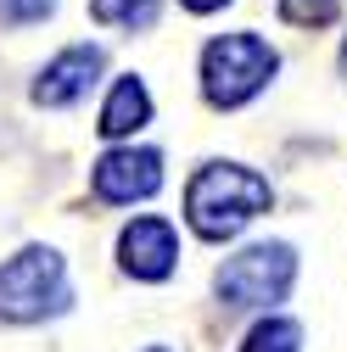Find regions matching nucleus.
Returning a JSON list of instances; mask_svg holds the SVG:
<instances>
[{"label":"nucleus","instance_id":"nucleus-15","mask_svg":"<svg viewBox=\"0 0 347 352\" xmlns=\"http://www.w3.org/2000/svg\"><path fill=\"white\" fill-rule=\"evenodd\" d=\"M341 73H347V45H341Z\"/></svg>","mask_w":347,"mask_h":352},{"label":"nucleus","instance_id":"nucleus-10","mask_svg":"<svg viewBox=\"0 0 347 352\" xmlns=\"http://www.w3.org/2000/svg\"><path fill=\"white\" fill-rule=\"evenodd\" d=\"M302 346V330L291 319H257L241 341V352H297Z\"/></svg>","mask_w":347,"mask_h":352},{"label":"nucleus","instance_id":"nucleus-8","mask_svg":"<svg viewBox=\"0 0 347 352\" xmlns=\"http://www.w3.org/2000/svg\"><path fill=\"white\" fill-rule=\"evenodd\" d=\"M151 118V96H146V84L129 73V78H118L112 84V96H107V107H101V135L107 140H123V135H135V129Z\"/></svg>","mask_w":347,"mask_h":352},{"label":"nucleus","instance_id":"nucleus-3","mask_svg":"<svg viewBox=\"0 0 347 352\" xmlns=\"http://www.w3.org/2000/svg\"><path fill=\"white\" fill-rule=\"evenodd\" d=\"M67 307V269L51 246H23L0 263V319L28 324Z\"/></svg>","mask_w":347,"mask_h":352},{"label":"nucleus","instance_id":"nucleus-5","mask_svg":"<svg viewBox=\"0 0 347 352\" xmlns=\"http://www.w3.org/2000/svg\"><path fill=\"white\" fill-rule=\"evenodd\" d=\"M96 196L101 201H146L162 190V157L151 146H118L96 162Z\"/></svg>","mask_w":347,"mask_h":352},{"label":"nucleus","instance_id":"nucleus-14","mask_svg":"<svg viewBox=\"0 0 347 352\" xmlns=\"http://www.w3.org/2000/svg\"><path fill=\"white\" fill-rule=\"evenodd\" d=\"M146 352H174V346H146Z\"/></svg>","mask_w":347,"mask_h":352},{"label":"nucleus","instance_id":"nucleus-13","mask_svg":"<svg viewBox=\"0 0 347 352\" xmlns=\"http://www.w3.org/2000/svg\"><path fill=\"white\" fill-rule=\"evenodd\" d=\"M180 6H191V12H219V6H230V0H180Z\"/></svg>","mask_w":347,"mask_h":352},{"label":"nucleus","instance_id":"nucleus-12","mask_svg":"<svg viewBox=\"0 0 347 352\" xmlns=\"http://www.w3.org/2000/svg\"><path fill=\"white\" fill-rule=\"evenodd\" d=\"M56 12V0H0V23H12V28H23V23H45Z\"/></svg>","mask_w":347,"mask_h":352},{"label":"nucleus","instance_id":"nucleus-7","mask_svg":"<svg viewBox=\"0 0 347 352\" xmlns=\"http://www.w3.org/2000/svg\"><path fill=\"white\" fill-rule=\"evenodd\" d=\"M101 67H107V56H101L96 45H67L62 56L45 62V73L34 78V107H73V101L96 84Z\"/></svg>","mask_w":347,"mask_h":352},{"label":"nucleus","instance_id":"nucleus-11","mask_svg":"<svg viewBox=\"0 0 347 352\" xmlns=\"http://www.w3.org/2000/svg\"><path fill=\"white\" fill-rule=\"evenodd\" d=\"M341 12V0H280V17L297 23V28H319Z\"/></svg>","mask_w":347,"mask_h":352},{"label":"nucleus","instance_id":"nucleus-1","mask_svg":"<svg viewBox=\"0 0 347 352\" xmlns=\"http://www.w3.org/2000/svg\"><path fill=\"white\" fill-rule=\"evenodd\" d=\"M257 212H269V179L241 162H207L185 190V218L202 241L241 235Z\"/></svg>","mask_w":347,"mask_h":352},{"label":"nucleus","instance_id":"nucleus-9","mask_svg":"<svg viewBox=\"0 0 347 352\" xmlns=\"http://www.w3.org/2000/svg\"><path fill=\"white\" fill-rule=\"evenodd\" d=\"M90 17L107 28H151L157 0H90Z\"/></svg>","mask_w":347,"mask_h":352},{"label":"nucleus","instance_id":"nucleus-2","mask_svg":"<svg viewBox=\"0 0 347 352\" xmlns=\"http://www.w3.org/2000/svg\"><path fill=\"white\" fill-rule=\"evenodd\" d=\"M275 67H280V56L269 51V39H257V34H219L202 51V90H207L213 107H241V101H252L275 78Z\"/></svg>","mask_w":347,"mask_h":352},{"label":"nucleus","instance_id":"nucleus-4","mask_svg":"<svg viewBox=\"0 0 347 352\" xmlns=\"http://www.w3.org/2000/svg\"><path fill=\"white\" fill-rule=\"evenodd\" d=\"M291 274H297V252L286 241H264V246L235 252L213 274V291H219L224 307H275L291 291Z\"/></svg>","mask_w":347,"mask_h":352},{"label":"nucleus","instance_id":"nucleus-6","mask_svg":"<svg viewBox=\"0 0 347 352\" xmlns=\"http://www.w3.org/2000/svg\"><path fill=\"white\" fill-rule=\"evenodd\" d=\"M118 263L135 280H168L174 263H180V235H174L168 218H135L118 235Z\"/></svg>","mask_w":347,"mask_h":352}]
</instances>
